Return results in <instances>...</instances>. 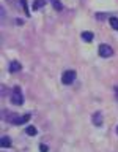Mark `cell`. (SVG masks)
Instances as JSON below:
<instances>
[{
  "label": "cell",
  "instance_id": "1",
  "mask_svg": "<svg viewBox=\"0 0 118 152\" xmlns=\"http://www.w3.org/2000/svg\"><path fill=\"white\" fill-rule=\"evenodd\" d=\"M11 103L14 104H22L24 103V97H22V90L19 87H14L11 92Z\"/></svg>",
  "mask_w": 118,
  "mask_h": 152
},
{
  "label": "cell",
  "instance_id": "2",
  "mask_svg": "<svg viewBox=\"0 0 118 152\" xmlns=\"http://www.w3.org/2000/svg\"><path fill=\"white\" fill-rule=\"evenodd\" d=\"M74 79H76V71L74 70H66L65 73L61 75V81H63V84H66V86L73 84Z\"/></svg>",
  "mask_w": 118,
  "mask_h": 152
},
{
  "label": "cell",
  "instance_id": "3",
  "mask_svg": "<svg viewBox=\"0 0 118 152\" xmlns=\"http://www.w3.org/2000/svg\"><path fill=\"white\" fill-rule=\"evenodd\" d=\"M30 121V114H24V116H17V114H14L13 119L9 122L14 124V125H22V124H25Z\"/></svg>",
  "mask_w": 118,
  "mask_h": 152
},
{
  "label": "cell",
  "instance_id": "4",
  "mask_svg": "<svg viewBox=\"0 0 118 152\" xmlns=\"http://www.w3.org/2000/svg\"><path fill=\"white\" fill-rule=\"evenodd\" d=\"M98 52H99V56H101V57H110L113 54V49L109 45H101V46H99V49H98Z\"/></svg>",
  "mask_w": 118,
  "mask_h": 152
},
{
  "label": "cell",
  "instance_id": "5",
  "mask_svg": "<svg viewBox=\"0 0 118 152\" xmlns=\"http://www.w3.org/2000/svg\"><path fill=\"white\" fill-rule=\"evenodd\" d=\"M91 122H93L96 127H101L102 122H104V121H102V114H101V113H94L93 116H91Z\"/></svg>",
  "mask_w": 118,
  "mask_h": 152
},
{
  "label": "cell",
  "instance_id": "6",
  "mask_svg": "<svg viewBox=\"0 0 118 152\" xmlns=\"http://www.w3.org/2000/svg\"><path fill=\"white\" fill-rule=\"evenodd\" d=\"M8 68H9V73H16V71H19V70L22 68V65L19 64L17 60H13V62H9V66H8Z\"/></svg>",
  "mask_w": 118,
  "mask_h": 152
},
{
  "label": "cell",
  "instance_id": "7",
  "mask_svg": "<svg viewBox=\"0 0 118 152\" xmlns=\"http://www.w3.org/2000/svg\"><path fill=\"white\" fill-rule=\"evenodd\" d=\"M0 146H2V147H9V146H11V138H9V136H2V140H0Z\"/></svg>",
  "mask_w": 118,
  "mask_h": 152
},
{
  "label": "cell",
  "instance_id": "8",
  "mask_svg": "<svg viewBox=\"0 0 118 152\" xmlns=\"http://www.w3.org/2000/svg\"><path fill=\"white\" fill-rule=\"evenodd\" d=\"M82 40L87 41V43H91L93 41V33L91 32H82Z\"/></svg>",
  "mask_w": 118,
  "mask_h": 152
},
{
  "label": "cell",
  "instance_id": "9",
  "mask_svg": "<svg viewBox=\"0 0 118 152\" xmlns=\"http://www.w3.org/2000/svg\"><path fill=\"white\" fill-rule=\"evenodd\" d=\"M25 133H27L28 136H35L36 133H38V130H36V128L33 127V125H28V127L25 128Z\"/></svg>",
  "mask_w": 118,
  "mask_h": 152
},
{
  "label": "cell",
  "instance_id": "10",
  "mask_svg": "<svg viewBox=\"0 0 118 152\" xmlns=\"http://www.w3.org/2000/svg\"><path fill=\"white\" fill-rule=\"evenodd\" d=\"M50 3H52V7H54L55 11H61V3H60V0H50Z\"/></svg>",
  "mask_w": 118,
  "mask_h": 152
},
{
  "label": "cell",
  "instance_id": "11",
  "mask_svg": "<svg viewBox=\"0 0 118 152\" xmlns=\"http://www.w3.org/2000/svg\"><path fill=\"white\" fill-rule=\"evenodd\" d=\"M109 22H110V27H112V28H115V30H118V18L112 16L110 19H109Z\"/></svg>",
  "mask_w": 118,
  "mask_h": 152
},
{
  "label": "cell",
  "instance_id": "12",
  "mask_svg": "<svg viewBox=\"0 0 118 152\" xmlns=\"http://www.w3.org/2000/svg\"><path fill=\"white\" fill-rule=\"evenodd\" d=\"M42 5H44V2H42V0H36V2H33V8L38 10V8H41Z\"/></svg>",
  "mask_w": 118,
  "mask_h": 152
},
{
  "label": "cell",
  "instance_id": "13",
  "mask_svg": "<svg viewBox=\"0 0 118 152\" xmlns=\"http://www.w3.org/2000/svg\"><path fill=\"white\" fill-rule=\"evenodd\" d=\"M21 5L24 7V11H25V14L28 16V10H27V0H21Z\"/></svg>",
  "mask_w": 118,
  "mask_h": 152
},
{
  "label": "cell",
  "instance_id": "14",
  "mask_svg": "<svg viewBox=\"0 0 118 152\" xmlns=\"http://www.w3.org/2000/svg\"><path fill=\"white\" fill-rule=\"evenodd\" d=\"M113 94H115V100L118 102V84L115 86V87H113Z\"/></svg>",
  "mask_w": 118,
  "mask_h": 152
},
{
  "label": "cell",
  "instance_id": "15",
  "mask_svg": "<svg viewBox=\"0 0 118 152\" xmlns=\"http://www.w3.org/2000/svg\"><path fill=\"white\" fill-rule=\"evenodd\" d=\"M40 151H41V152H47V146H46V144H41V146H40Z\"/></svg>",
  "mask_w": 118,
  "mask_h": 152
},
{
  "label": "cell",
  "instance_id": "16",
  "mask_svg": "<svg viewBox=\"0 0 118 152\" xmlns=\"http://www.w3.org/2000/svg\"><path fill=\"white\" fill-rule=\"evenodd\" d=\"M117 133H118V127H117Z\"/></svg>",
  "mask_w": 118,
  "mask_h": 152
}]
</instances>
